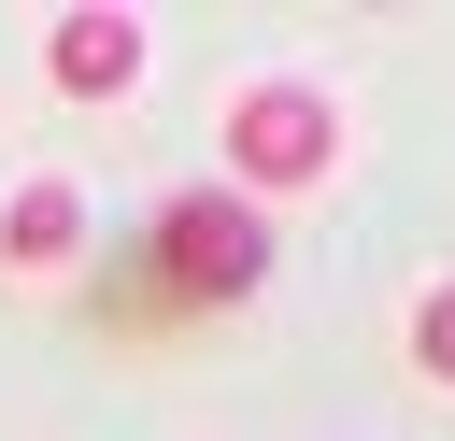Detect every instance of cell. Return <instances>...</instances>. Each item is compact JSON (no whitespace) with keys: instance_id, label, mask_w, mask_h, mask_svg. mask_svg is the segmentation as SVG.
I'll list each match as a JSON object with an SVG mask.
<instances>
[{"instance_id":"obj_1","label":"cell","mask_w":455,"mask_h":441,"mask_svg":"<svg viewBox=\"0 0 455 441\" xmlns=\"http://www.w3.org/2000/svg\"><path fill=\"white\" fill-rule=\"evenodd\" d=\"M213 142H228V199L270 213V199H313V185L341 171V100L299 85V71H270V85H228Z\"/></svg>"},{"instance_id":"obj_2","label":"cell","mask_w":455,"mask_h":441,"mask_svg":"<svg viewBox=\"0 0 455 441\" xmlns=\"http://www.w3.org/2000/svg\"><path fill=\"white\" fill-rule=\"evenodd\" d=\"M156 270H171V299H256L270 285V213L228 199V185H185L156 213Z\"/></svg>"},{"instance_id":"obj_3","label":"cell","mask_w":455,"mask_h":441,"mask_svg":"<svg viewBox=\"0 0 455 441\" xmlns=\"http://www.w3.org/2000/svg\"><path fill=\"white\" fill-rule=\"evenodd\" d=\"M43 85H57V100H128V85H142V14L71 0V14L43 28Z\"/></svg>"},{"instance_id":"obj_4","label":"cell","mask_w":455,"mask_h":441,"mask_svg":"<svg viewBox=\"0 0 455 441\" xmlns=\"http://www.w3.org/2000/svg\"><path fill=\"white\" fill-rule=\"evenodd\" d=\"M71 256H85V185L28 171V185L0 199V270H28V285H43V270H71Z\"/></svg>"},{"instance_id":"obj_5","label":"cell","mask_w":455,"mask_h":441,"mask_svg":"<svg viewBox=\"0 0 455 441\" xmlns=\"http://www.w3.org/2000/svg\"><path fill=\"white\" fill-rule=\"evenodd\" d=\"M398 341H412V370H427V384H455V270L412 299V327H398Z\"/></svg>"}]
</instances>
